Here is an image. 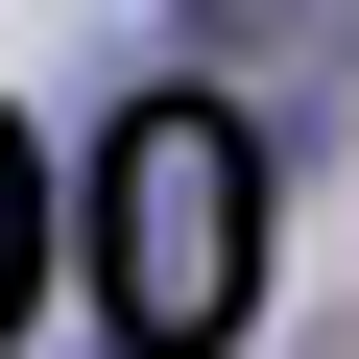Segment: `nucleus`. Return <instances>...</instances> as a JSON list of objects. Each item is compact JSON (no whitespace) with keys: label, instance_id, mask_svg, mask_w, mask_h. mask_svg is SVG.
I'll return each instance as SVG.
<instances>
[{"label":"nucleus","instance_id":"nucleus-1","mask_svg":"<svg viewBox=\"0 0 359 359\" xmlns=\"http://www.w3.org/2000/svg\"><path fill=\"white\" fill-rule=\"evenodd\" d=\"M96 287H120L144 359H216V335L264 311V168H240L216 96H144V120H120V168H96Z\"/></svg>","mask_w":359,"mask_h":359},{"label":"nucleus","instance_id":"nucleus-2","mask_svg":"<svg viewBox=\"0 0 359 359\" xmlns=\"http://www.w3.org/2000/svg\"><path fill=\"white\" fill-rule=\"evenodd\" d=\"M48 287V168H25V120H0V311Z\"/></svg>","mask_w":359,"mask_h":359}]
</instances>
